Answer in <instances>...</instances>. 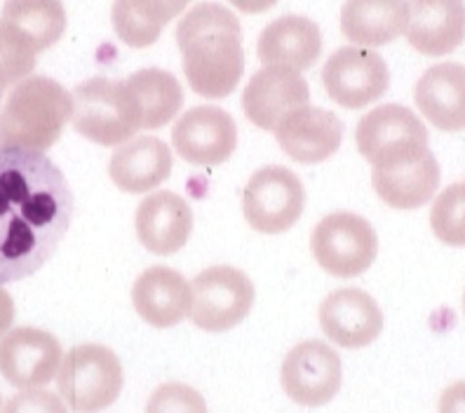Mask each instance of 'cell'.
<instances>
[{"label": "cell", "instance_id": "cell-1", "mask_svg": "<svg viewBox=\"0 0 465 413\" xmlns=\"http://www.w3.org/2000/svg\"><path fill=\"white\" fill-rule=\"evenodd\" d=\"M74 219V192L45 153L0 146V284L45 266Z\"/></svg>", "mask_w": 465, "mask_h": 413}, {"label": "cell", "instance_id": "cell-2", "mask_svg": "<svg viewBox=\"0 0 465 413\" xmlns=\"http://www.w3.org/2000/svg\"><path fill=\"white\" fill-rule=\"evenodd\" d=\"M176 45L183 54V74L195 94L226 99L244 74L242 26L219 3H198L176 26Z\"/></svg>", "mask_w": 465, "mask_h": 413}, {"label": "cell", "instance_id": "cell-3", "mask_svg": "<svg viewBox=\"0 0 465 413\" xmlns=\"http://www.w3.org/2000/svg\"><path fill=\"white\" fill-rule=\"evenodd\" d=\"M74 113V99L47 75H29L0 108V146L45 153L59 142Z\"/></svg>", "mask_w": 465, "mask_h": 413}, {"label": "cell", "instance_id": "cell-4", "mask_svg": "<svg viewBox=\"0 0 465 413\" xmlns=\"http://www.w3.org/2000/svg\"><path fill=\"white\" fill-rule=\"evenodd\" d=\"M123 364L111 348L99 343L75 346L62 359L57 388L68 408L75 413H99L123 392Z\"/></svg>", "mask_w": 465, "mask_h": 413}, {"label": "cell", "instance_id": "cell-5", "mask_svg": "<svg viewBox=\"0 0 465 413\" xmlns=\"http://www.w3.org/2000/svg\"><path fill=\"white\" fill-rule=\"evenodd\" d=\"M311 250L318 266L334 278H358L374 263L379 238L367 219L352 211L324 216L311 235Z\"/></svg>", "mask_w": 465, "mask_h": 413}, {"label": "cell", "instance_id": "cell-6", "mask_svg": "<svg viewBox=\"0 0 465 413\" xmlns=\"http://www.w3.org/2000/svg\"><path fill=\"white\" fill-rule=\"evenodd\" d=\"M74 123L75 132L87 142L99 146H123L134 136L130 108L123 92V80H111L104 75L87 78L74 92Z\"/></svg>", "mask_w": 465, "mask_h": 413}, {"label": "cell", "instance_id": "cell-7", "mask_svg": "<svg viewBox=\"0 0 465 413\" xmlns=\"http://www.w3.org/2000/svg\"><path fill=\"white\" fill-rule=\"evenodd\" d=\"M191 320L210 334L238 327L254 306V284L232 266H212L193 280Z\"/></svg>", "mask_w": 465, "mask_h": 413}, {"label": "cell", "instance_id": "cell-8", "mask_svg": "<svg viewBox=\"0 0 465 413\" xmlns=\"http://www.w3.org/2000/svg\"><path fill=\"white\" fill-rule=\"evenodd\" d=\"M306 191L299 176L287 167H262L252 174L242 192L244 219L266 235L290 231L303 214Z\"/></svg>", "mask_w": 465, "mask_h": 413}, {"label": "cell", "instance_id": "cell-9", "mask_svg": "<svg viewBox=\"0 0 465 413\" xmlns=\"http://www.w3.org/2000/svg\"><path fill=\"white\" fill-rule=\"evenodd\" d=\"M322 85L331 102L343 108H364L379 102L391 87L386 59L358 45L341 47L322 68Z\"/></svg>", "mask_w": 465, "mask_h": 413}, {"label": "cell", "instance_id": "cell-10", "mask_svg": "<svg viewBox=\"0 0 465 413\" xmlns=\"http://www.w3.org/2000/svg\"><path fill=\"white\" fill-rule=\"evenodd\" d=\"M280 380L292 402L324 407L341 388V357L322 340H303L284 357Z\"/></svg>", "mask_w": 465, "mask_h": 413}, {"label": "cell", "instance_id": "cell-11", "mask_svg": "<svg viewBox=\"0 0 465 413\" xmlns=\"http://www.w3.org/2000/svg\"><path fill=\"white\" fill-rule=\"evenodd\" d=\"M62 359V343L43 329L19 327L0 339V374L22 390L57 379Z\"/></svg>", "mask_w": 465, "mask_h": 413}, {"label": "cell", "instance_id": "cell-12", "mask_svg": "<svg viewBox=\"0 0 465 413\" xmlns=\"http://www.w3.org/2000/svg\"><path fill=\"white\" fill-rule=\"evenodd\" d=\"M355 142L362 158L376 167L398 155L428 148V130L414 111L400 103H386L362 115L355 130Z\"/></svg>", "mask_w": 465, "mask_h": 413}, {"label": "cell", "instance_id": "cell-13", "mask_svg": "<svg viewBox=\"0 0 465 413\" xmlns=\"http://www.w3.org/2000/svg\"><path fill=\"white\" fill-rule=\"evenodd\" d=\"M172 143L186 162L214 167L226 162L238 148V125L223 108L195 106L176 120Z\"/></svg>", "mask_w": 465, "mask_h": 413}, {"label": "cell", "instance_id": "cell-14", "mask_svg": "<svg viewBox=\"0 0 465 413\" xmlns=\"http://www.w3.org/2000/svg\"><path fill=\"white\" fill-rule=\"evenodd\" d=\"M440 164L428 148L376 164L371 186L392 210H419L440 188Z\"/></svg>", "mask_w": 465, "mask_h": 413}, {"label": "cell", "instance_id": "cell-15", "mask_svg": "<svg viewBox=\"0 0 465 413\" xmlns=\"http://www.w3.org/2000/svg\"><path fill=\"white\" fill-rule=\"evenodd\" d=\"M311 103V87L299 71L280 66H263L256 71L242 92V111L252 125L266 132L299 108Z\"/></svg>", "mask_w": 465, "mask_h": 413}, {"label": "cell", "instance_id": "cell-16", "mask_svg": "<svg viewBox=\"0 0 465 413\" xmlns=\"http://www.w3.org/2000/svg\"><path fill=\"white\" fill-rule=\"evenodd\" d=\"M320 327L336 346L355 350L379 339L383 312L362 289H336L320 306Z\"/></svg>", "mask_w": 465, "mask_h": 413}, {"label": "cell", "instance_id": "cell-17", "mask_svg": "<svg viewBox=\"0 0 465 413\" xmlns=\"http://www.w3.org/2000/svg\"><path fill=\"white\" fill-rule=\"evenodd\" d=\"M275 139L294 162L318 164L341 148L343 123L331 111L308 103L275 127Z\"/></svg>", "mask_w": 465, "mask_h": 413}, {"label": "cell", "instance_id": "cell-18", "mask_svg": "<svg viewBox=\"0 0 465 413\" xmlns=\"http://www.w3.org/2000/svg\"><path fill=\"white\" fill-rule=\"evenodd\" d=\"M409 45L426 57H447L465 40V0H407Z\"/></svg>", "mask_w": 465, "mask_h": 413}, {"label": "cell", "instance_id": "cell-19", "mask_svg": "<svg viewBox=\"0 0 465 413\" xmlns=\"http://www.w3.org/2000/svg\"><path fill=\"white\" fill-rule=\"evenodd\" d=\"M123 92L134 130H158L183 106L182 83L163 68H142L123 80Z\"/></svg>", "mask_w": 465, "mask_h": 413}, {"label": "cell", "instance_id": "cell-20", "mask_svg": "<svg viewBox=\"0 0 465 413\" xmlns=\"http://www.w3.org/2000/svg\"><path fill=\"white\" fill-rule=\"evenodd\" d=\"M136 235L151 254H174L188 242L193 231V211L182 195L160 191L148 195L136 210Z\"/></svg>", "mask_w": 465, "mask_h": 413}, {"label": "cell", "instance_id": "cell-21", "mask_svg": "<svg viewBox=\"0 0 465 413\" xmlns=\"http://www.w3.org/2000/svg\"><path fill=\"white\" fill-rule=\"evenodd\" d=\"M322 52V31L312 19L284 15L271 22L259 35L256 57L263 66L306 71L318 62Z\"/></svg>", "mask_w": 465, "mask_h": 413}, {"label": "cell", "instance_id": "cell-22", "mask_svg": "<svg viewBox=\"0 0 465 413\" xmlns=\"http://www.w3.org/2000/svg\"><path fill=\"white\" fill-rule=\"evenodd\" d=\"M193 291L182 272L167 266L143 270L132 287V303L143 322L158 329H170L186 318Z\"/></svg>", "mask_w": 465, "mask_h": 413}, {"label": "cell", "instance_id": "cell-23", "mask_svg": "<svg viewBox=\"0 0 465 413\" xmlns=\"http://www.w3.org/2000/svg\"><path fill=\"white\" fill-rule=\"evenodd\" d=\"M416 106L432 127L442 132L465 130V66L444 62L428 68L414 90Z\"/></svg>", "mask_w": 465, "mask_h": 413}, {"label": "cell", "instance_id": "cell-24", "mask_svg": "<svg viewBox=\"0 0 465 413\" xmlns=\"http://www.w3.org/2000/svg\"><path fill=\"white\" fill-rule=\"evenodd\" d=\"M111 182L125 192H146L172 174V151L158 136H139L118 146L108 162Z\"/></svg>", "mask_w": 465, "mask_h": 413}, {"label": "cell", "instance_id": "cell-25", "mask_svg": "<svg viewBox=\"0 0 465 413\" xmlns=\"http://www.w3.org/2000/svg\"><path fill=\"white\" fill-rule=\"evenodd\" d=\"M407 0H346L341 31L358 47H381L407 31Z\"/></svg>", "mask_w": 465, "mask_h": 413}, {"label": "cell", "instance_id": "cell-26", "mask_svg": "<svg viewBox=\"0 0 465 413\" xmlns=\"http://www.w3.org/2000/svg\"><path fill=\"white\" fill-rule=\"evenodd\" d=\"M0 22L22 35L35 52H43L66 31V10L62 0H5Z\"/></svg>", "mask_w": 465, "mask_h": 413}, {"label": "cell", "instance_id": "cell-27", "mask_svg": "<svg viewBox=\"0 0 465 413\" xmlns=\"http://www.w3.org/2000/svg\"><path fill=\"white\" fill-rule=\"evenodd\" d=\"M111 22L125 45L142 50L158 43L172 15L163 0H114Z\"/></svg>", "mask_w": 465, "mask_h": 413}, {"label": "cell", "instance_id": "cell-28", "mask_svg": "<svg viewBox=\"0 0 465 413\" xmlns=\"http://www.w3.org/2000/svg\"><path fill=\"white\" fill-rule=\"evenodd\" d=\"M435 238L449 247H465V183H451L437 195L430 210Z\"/></svg>", "mask_w": 465, "mask_h": 413}, {"label": "cell", "instance_id": "cell-29", "mask_svg": "<svg viewBox=\"0 0 465 413\" xmlns=\"http://www.w3.org/2000/svg\"><path fill=\"white\" fill-rule=\"evenodd\" d=\"M146 413H207V404L191 385L165 383L151 395Z\"/></svg>", "mask_w": 465, "mask_h": 413}, {"label": "cell", "instance_id": "cell-30", "mask_svg": "<svg viewBox=\"0 0 465 413\" xmlns=\"http://www.w3.org/2000/svg\"><path fill=\"white\" fill-rule=\"evenodd\" d=\"M3 413H68L62 397L50 390L29 388L19 395H12L5 402Z\"/></svg>", "mask_w": 465, "mask_h": 413}, {"label": "cell", "instance_id": "cell-31", "mask_svg": "<svg viewBox=\"0 0 465 413\" xmlns=\"http://www.w3.org/2000/svg\"><path fill=\"white\" fill-rule=\"evenodd\" d=\"M440 413H465V380L449 385L440 397Z\"/></svg>", "mask_w": 465, "mask_h": 413}, {"label": "cell", "instance_id": "cell-32", "mask_svg": "<svg viewBox=\"0 0 465 413\" xmlns=\"http://www.w3.org/2000/svg\"><path fill=\"white\" fill-rule=\"evenodd\" d=\"M12 322H15V300H12L5 289L0 287V339L7 334Z\"/></svg>", "mask_w": 465, "mask_h": 413}, {"label": "cell", "instance_id": "cell-33", "mask_svg": "<svg viewBox=\"0 0 465 413\" xmlns=\"http://www.w3.org/2000/svg\"><path fill=\"white\" fill-rule=\"evenodd\" d=\"M232 7H238L244 15H259V12L271 10L278 0H228Z\"/></svg>", "mask_w": 465, "mask_h": 413}, {"label": "cell", "instance_id": "cell-34", "mask_svg": "<svg viewBox=\"0 0 465 413\" xmlns=\"http://www.w3.org/2000/svg\"><path fill=\"white\" fill-rule=\"evenodd\" d=\"M163 3H165V7L170 10L172 19H174V17H179L183 10H186L191 0H163Z\"/></svg>", "mask_w": 465, "mask_h": 413}, {"label": "cell", "instance_id": "cell-35", "mask_svg": "<svg viewBox=\"0 0 465 413\" xmlns=\"http://www.w3.org/2000/svg\"><path fill=\"white\" fill-rule=\"evenodd\" d=\"M10 85H15V83H12L10 71H7V68H5V64L0 62V99H3V94H5V90Z\"/></svg>", "mask_w": 465, "mask_h": 413}, {"label": "cell", "instance_id": "cell-36", "mask_svg": "<svg viewBox=\"0 0 465 413\" xmlns=\"http://www.w3.org/2000/svg\"><path fill=\"white\" fill-rule=\"evenodd\" d=\"M0 413H3V397H0Z\"/></svg>", "mask_w": 465, "mask_h": 413}, {"label": "cell", "instance_id": "cell-37", "mask_svg": "<svg viewBox=\"0 0 465 413\" xmlns=\"http://www.w3.org/2000/svg\"><path fill=\"white\" fill-rule=\"evenodd\" d=\"M463 315H465V294H463Z\"/></svg>", "mask_w": 465, "mask_h": 413}]
</instances>
